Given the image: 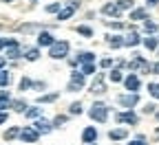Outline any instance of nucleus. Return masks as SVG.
<instances>
[{"instance_id": "obj_28", "label": "nucleus", "mask_w": 159, "mask_h": 145, "mask_svg": "<svg viewBox=\"0 0 159 145\" xmlns=\"http://www.w3.org/2000/svg\"><path fill=\"white\" fill-rule=\"evenodd\" d=\"M18 134H20V130H18V128H9V130L5 132V141H11V139H16Z\"/></svg>"}, {"instance_id": "obj_25", "label": "nucleus", "mask_w": 159, "mask_h": 145, "mask_svg": "<svg viewBox=\"0 0 159 145\" xmlns=\"http://www.w3.org/2000/svg\"><path fill=\"white\" fill-rule=\"evenodd\" d=\"M25 114H27L29 119H35V117L42 114V108H29V110H25Z\"/></svg>"}, {"instance_id": "obj_38", "label": "nucleus", "mask_w": 159, "mask_h": 145, "mask_svg": "<svg viewBox=\"0 0 159 145\" xmlns=\"http://www.w3.org/2000/svg\"><path fill=\"white\" fill-rule=\"evenodd\" d=\"M111 64H113V59H108V57L102 59V68H111Z\"/></svg>"}, {"instance_id": "obj_6", "label": "nucleus", "mask_w": 159, "mask_h": 145, "mask_svg": "<svg viewBox=\"0 0 159 145\" xmlns=\"http://www.w3.org/2000/svg\"><path fill=\"white\" fill-rule=\"evenodd\" d=\"M91 92H93V95H104V92H106L104 75H95V81H93V86H91Z\"/></svg>"}, {"instance_id": "obj_3", "label": "nucleus", "mask_w": 159, "mask_h": 145, "mask_svg": "<svg viewBox=\"0 0 159 145\" xmlns=\"http://www.w3.org/2000/svg\"><path fill=\"white\" fill-rule=\"evenodd\" d=\"M128 68H130V73H135V70H144V73H148L150 70V64L142 57V55H137L133 62H128Z\"/></svg>"}, {"instance_id": "obj_49", "label": "nucleus", "mask_w": 159, "mask_h": 145, "mask_svg": "<svg viewBox=\"0 0 159 145\" xmlns=\"http://www.w3.org/2000/svg\"><path fill=\"white\" fill-rule=\"evenodd\" d=\"M31 2H33V0H31Z\"/></svg>"}, {"instance_id": "obj_9", "label": "nucleus", "mask_w": 159, "mask_h": 145, "mask_svg": "<svg viewBox=\"0 0 159 145\" xmlns=\"http://www.w3.org/2000/svg\"><path fill=\"white\" fill-rule=\"evenodd\" d=\"M124 84H126V88H128L130 92H137V90H139V77H137L135 73H130V75L124 79Z\"/></svg>"}, {"instance_id": "obj_35", "label": "nucleus", "mask_w": 159, "mask_h": 145, "mask_svg": "<svg viewBox=\"0 0 159 145\" xmlns=\"http://www.w3.org/2000/svg\"><path fill=\"white\" fill-rule=\"evenodd\" d=\"M62 123H66V117H55V119H53V126H55V128H60Z\"/></svg>"}, {"instance_id": "obj_47", "label": "nucleus", "mask_w": 159, "mask_h": 145, "mask_svg": "<svg viewBox=\"0 0 159 145\" xmlns=\"http://www.w3.org/2000/svg\"><path fill=\"white\" fill-rule=\"evenodd\" d=\"M2 2H11V0H2Z\"/></svg>"}, {"instance_id": "obj_42", "label": "nucleus", "mask_w": 159, "mask_h": 145, "mask_svg": "<svg viewBox=\"0 0 159 145\" xmlns=\"http://www.w3.org/2000/svg\"><path fill=\"white\" fill-rule=\"evenodd\" d=\"M111 27H113V29H122L124 24H122V22H111Z\"/></svg>"}, {"instance_id": "obj_20", "label": "nucleus", "mask_w": 159, "mask_h": 145, "mask_svg": "<svg viewBox=\"0 0 159 145\" xmlns=\"http://www.w3.org/2000/svg\"><path fill=\"white\" fill-rule=\"evenodd\" d=\"M130 20H146V9H135V11H130Z\"/></svg>"}, {"instance_id": "obj_2", "label": "nucleus", "mask_w": 159, "mask_h": 145, "mask_svg": "<svg viewBox=\"0 0 159 145\" xmlns=\"http://www.w3.org/2000/svg\"><path fill=\"white\" fill-rule=\"evenodd\" d=\"M91 119H95V121H99V123H104L106 121V117H108V108L104 106V103H93V108H91Z\"/></svg>"}, {"instance_id": "obj_39", "label": "nucleus", "mask_w": 159, "mask_h": 145, "mask_svg": "<svg viewBox=\"0 0 159 145\" xmlns=\"http://www.w3.org/2000/svg\"><path fill=\"white\" fill-rule=\"evenodd\" d=\"M150 70H152L155 75H159V64H150Z\"/></svg>"}, {"instance_id": "obj_21", "label": "nucleus", "mask_w": 159, "mask_h": 145, "mask_svg": "<svg viewBox=\"0 0 159 145\" xmlns=\"http://www.w3.org/2000/svg\"><path fill=\"white\" fill-rule=\"evenodd\" d=\"M25 57H27L29 62H35V59L40 57V51H38V49H27V53H25Z\"/></svg>"}, {"instance_id": "obj_17", "label": "nucleus", "mask_w": 159, "mask_h": 145, "mask_svg": "<svg viewBox=\"0 0 159 145\" xmlns=\"http://www.w3.org/2000/svg\"><path fill=\"white\" fill-rule=\"evenodd\" d=\"M133 5H135V0H117V9L119 11H124V9H133Z\"/></svg>"}, {"instance_id": "obj_34", "label": "nucleus", "mask_w": 159, "mask_h": 145, "mask_svg": "<svg viewBox=\"0 0 159 145\" xmlns=\"http://www.w3.org/2000/svg\"><path fill=\"white\" fill-rule=\"evenodd\" d=\"M144 31H146V33H155V31H157V24H155V22H146V24H144Z\"/></svg>"}, {"instance_id": "obj_36", "label": "nucleus", "mask_w": 159, "mask_h": 145, "mask_svg": "<svg viewBox=\"0 0 159 145\" xmlns=\"http://www.w3.org/2000/svg\"><path fill=\"white\" fill-rule=\"evenodd\" d=\"M60 7H62L60 2H53V5H49V7H47V11H49V13H55V11H60Z\"/></svg>"}, {"instance_id": "obj_26", "label": "nucleus", "mask_w": 159, "mask_h": 145, "mask_svg": "<svg viewBox=\"0 0 159 145\" xmlns=\"http://www.w3.org/2000/svg\"><path fill=\"white\" fill-rule=\"evenodd\" d=\"M95 73V62L91 64H82V75H93Z\"/></svg>"}, {"instance_id": "obj_14", "label": "nucleus", "mask_w": 159, "mask_h": 145, "mask_svg": "<svg viewBox=\"0 0 159 145\" xmlns=\"http://www.w3.org/2000/svg\"><path fill=\"white\" fill-rule=\"evenodd\" d=\"M73 11H75V9H73L71 5L64 7V9H60V11H57V20H69V18L73 15Z\"/></svg>"}, {"instance_id": "obj_10", "label": "nucleus", "mask_w": 159, "mask_h": 145, "mask_svg": "<svg viewBox=\"0 0 159 145\" xmlns=\"http://www.w3.org/2000/svg\"><path fill=\"white\" fill-rule=\"evenodd\" d=\"M51 128H53V126H51L49 121L40 119V121H35V128H33V130H35L38 134H49V132H51Z\"/></svg>"}, {"instance_id": "obj_45", "label": "nucleus", "mask_w": 159, "mask_h": 145, "mask_svg": "<svg viewBox=\"0 0 159 145\" xmlns=\"http://www.w3.org/2000/svg\"><path fill=\"white\" fill-rule=\"evenodd\" d=\"M5 64H7V59H5V57H0V70H2V66H5Z\"/></svg>"}, {"instance_id": "obj_19", "label": "nucleus", "mask_w": 159, "mask_h": 145, "mask_svg": "<svg viewBox=\"0 0 159 145\" xmlns=\"http://www.w3.org/2000/svg\"><path fill=\"white\" fill-rule=\"evenodd\" d=\"M124 44H126V46H137V44H139V35H137V33H130V35L124 40Z\"/></svg>"}, {"instance_id": "obj_50", "label": "nucleus", "mask_w": 159, "mask_h": 145, "mask_svg": "<svg viewBox=\"0 0 159 145\" xmlns=\"http://www.w3.org/2000/svg\"><path fill=\"white\" fill-rule=\"evenodd\" d=\"M91 145H93V143H91Z\"/></svg>"}, {"instance_id": "obj_16", "label": "nucleus", "mask_w": 159, "mask_h": 145, "mask_svg": "<svg viewBox=\"0 0 159 145\" xmlns=\"http://www.w3.org/2000/svg\"><path fill=\"white\" fill-rule=\"evenodd\" d=\"M9 106H11L9 92H0V110H5V108H9Z\"/></svg>"}, {"instance_id": "obj_13", "label": "nucleus", "mask_w": 159, "mask_h": 145, "mask_svg": "<svg viewBox=\"0 0 159 145\" xmlns=\"http://www.w3.org/2000/svg\"><path fill=\"white\" fill-rule=\"evenodd\" d=\"M117 121L119 123H137V117L133 112H122V114H117Z\"/></svg>"}, {"instance_id": "obj_18", "label": "nucleus", "mask_w": 159, "mask_h": 145, "mask_svg": "<svg viewBox=\"0 0 159 145\" xmlns=\"http://www.w3.org/2000/svg\"><path fill=\"white\" fill-rule=\"evenodd\" d=\"M108 44H111L113 49H119V46L124 44V40L119 37V35H108Z\"/></svg>"}, {"instance_id": "obj_1", "label": "nucleus", "mask_w": 159, "mask_h": 145, "mask_svg": "<svg viewBox=\"0 0 159 145\" xmlns=\"http://www.w3.org/2000/svg\"><path fill=\"white\" fill-rule=\"evenodd\" d=\"M53 59H62L69 55V42L66 40H62V42H53L51 44V53H49Z\"/></svg>"}, {"instance_id": "obj_7", "label": "nucleus", "mask_w": 159, "mask_h": 145, "mask_svg": "<svg viewBox=\"0 0 159 145\" xmlns=\"http://www.w3.org/2000/svg\"><path fill=\"white\" fill-rule=\"evenodd\" d=\"M38 136H40V134H38L33 128H29V126H27L25 130H20V139H22L25 143H35V141H38Z\"/></svg>"}, {"instance_id": "obj_15", "label": "nucleus", "mask_w": 159, "mask_h": 145, "mask_svg": "<svg viewBox=\"0 0 159 145\" xmlns=\"http://www.w3.org/2000/svg\"><path fill=\"white\" fill-rule=\"evenodd\" d=\"M77 62H84V64H91V62H95V55L93 53H80L77 59H75V64Z\"/></svg>"}, {"instance_id": "obj_12", "label": "nucleus", "mask_w": 159, "mask_h": 145, "mask_svg": "<svg viewBox=\"0 0 159 145\" xmlns=\"http://www.w3.org/2000/svg\"><path fill=\"white\" fill-rule=\"evenodd\" d=\"M128 136V132L126 130H122V128H119V130H111L108 132V139L111 141H122V139H126Z\"/></svg>"}, {"instance_id": "obj_23", "label": "nucleus", "mask_w": 159, "mask_h": 145, "mask_svg": "<svg viewBox=\"0 0 159 145\" xmlns=\"http://www.w3.org/2000/svg\"><path fill=\"white\" fill-rule=\"evenodd\" d=\"M77 33H80V35H84V37H93V29H91V27H84V24H82V27H77Z\"/></svg>"}, {"instance_id": "obj_22", "label": "nucleus", "mask_w": 159, "mask_h": 145, "mask_svg": "<svg viewBox=\"0 0 159 145\" xmlns=\"http://www.w3.org/2000/svg\"><path fill=\"white\" fill-rule=\"evenodd\" d=\"M9 81H11L9 70H0V86H9Z\"/></svg>"}, {"instance_id": "obj_48", "label": "nucleus", "mask_w": 159, "mask_h": 145, "mask_svg": "<svg viewBox=\"0 0 159 145\" xmlns=\"http://www.w3.org/2000/svg\"><path fill=\"white\" fill-rule=\"evenodd\" d=\"M157 119H159V112H157Z\"/></svg>"}, {"instance_id": "obj_24", "label": "nucleus", "mask_w": 159, "mask_h": 145, "mask_svg": "<svg viewBox=\"0 0 159 145\" xmlns=\"http://www.w3.org/2000/svg\"><path fill=\"white\" fill-rule=\"evenodd\" d=\"M57 97H60L57 92H51V95H44V97H40L38 101H40V103H51V101H55Z\"/></svg>"}, {"instance_id": "obj_30", "label": "nucleus", "mask_w": 159, "mask_h": 145, "mask_svg": "<svg viewBox=\"0 0 159 145\" xmlns=\"http://www.w3.org/2000/svg\"><path fill=\"white\" fill-rule=\"evenodd\" d=\"M148 92H150L155 99H159V84H148Z\"/></svg>"}, {"instance_id": "obj_43", "label": "nucleus", "mask_w": 159, "mask_h": 145, "mask_svg": "<svg viewBox=\"0 0 159 145\" xmlns=\"http://www.w3.org/2000/svg\"><path fill=\"white\" fill-rule=\"evenodd\" d=\"M128 145H146V143H144V141H142V139H139V141H130V143H128Z\"/></svg>"}, {"instance_id": "obj_44", "label": "nucleus", "mask_w": 159, "mask_h": 145, "mask_svg": "<svg viewBox=\"0 0 159 145\" xmlns=\"http://www.w3.org/2000/svg\"><path fill=\"white\" fill-rule=\"evenodd\" d=\"M7 121V112H0V123H5Z\"/></svg>"}, {"instance_id": "obj_4", "label": "nucleus", "mask_w": 159, "mask_h": 145, "mask_svg": "<svg viewBox=\"0 0 159 145\" xmlns=\"http://www.w3.org/2000/svg\"><path fill=\"white\" fill-rule=\"evenodd\" d=\"M117 103L119 106H124V108H133L139 103V95L137 92H130V95H119L117 97Z\"/></svg>"}, {"instance_id": "obj_37", "label": "nucleus", "mask_w": 159, "mask_h": 145, "mask_svg": "<svg viewBox=\"0 0 159 145\" xmlns=\"http://www.w3.org/2000/svg\"><path fill=\"white\" fill-rule=\"evenodd\" d=\"M111 79H113V81H122V73H119V70H113V73H111Z\"/></svg>"}, {"instance_id": "obj_11", "label": "nucleus", "mask_w": 159, "mask_h": 145, "mask_svg": "<svg viewBox=\"0 0 159 145\" xmlns=\"http://www.w3.org/2000/svg\"><path fill=\"white\" fill-rule=\"evenodd\" d=\"M53 42H55V40H53V35H51V33H47V31L38 35V44H40V46H51Z\"/></svg>"}, {"instance_id": "obj_5", "label": "nucleus", "mask_w": 159, "mask_h": 145, "mask_svg": "<svg viewBox=\"0 0 159 145\" xmlns=\"http://www.w3.org/2000/svg\"><path fill=\"white\" fill-rule=\"evenodd\" d=\"M84 86V75L82 73H71V81H69V90L71 92H77L80 88Z\"/></svg>"}, {"instance_id": "obj_33", "label": "nucleus", "mask_w": 159, "mask_h": 145, "mask_svg": "<svg viewBox=\"0 0 159 145\" xmlns=\"http://www.w3.org/2000/svg\"><path fill=\"white\" fill-rule=\"evenodd\" d=\"M144 46H146V49H155V46H157V40H155V37H146V40H144Z\"/></svg>"}, {"instance_id": "obj_40", "label": "nucleus", "mask_w": 159, "mask_h": 145, "mask_svg": "<svg viewBox=\"0 0 159 145\" xmlns=\"http://www.w3.org/2000/svg\"><path fill=\"white\" fill-rule=\"evenodd\" d=\"M7 40H9V37H0V49H5V46H7Z\"/></svg>"}, {"instance_id": "obj_41", "label": "nucleus", "mask_w": 159, "mask_h": 145, "mask_svg": "<svg viewBox=\"0 0 159 145\" xmlns=\"http://www.w3.org/2000/svg\"><path fill=\"white\" fill-rule=\"evenodd\" d=\"M144 112H146V114H148V112H155V106H152V103H150V106H146Z\"/></svg>"}, {"instance_id": "obj_32", "label": "nucleus", "mask_w": 159, "mask_h": 145, "mask_svg": "<svg viewBox=\"0 0 159 145\" xmlns=\"http://www.w3.org/2000/svg\"><path fill=\"white\" fill-rule=\"evenodd\" d=\"M69 112H71V114H82V106H80V101H77V103H71Z\"/></svg>"}, {"instance_id": "obj_8", "label": "nucleus", "mask_w": 159, "mask_h": 145, "mask_svg": "<svg viewBox=\"0 0 159 145\" xmlns=\"http://www.w3.org/2000/svg\"><path fill=\"white\" fill-rule=\"evenodd\" d=\"M95 141H97V130H95L93 126H89V128L82 132V143L91 145V143H95Z\"/></svg>"}, {"instance_id": "obj_29", "label": "nucleus", "mask_w": 159, "mask_h": 145, "mask_svg": "<svg viewBox=\"0 0 159 145\" xmlns=\"http://www.w3.org/2000/svg\"><path fill=\"white\" fill-rule=\"evenodd\" d=\"M11 108H13L16 112H25L27 103H25V101H11Z\"/></svg>"}, {"instance_id": "obj_31", "label": "nucleus", "mask_w": 159, "mask_h": 145, "mask_svg": "<svg viewBox=\"0 0 159 145\" xmlns=\"http://www.w3.org/2000/svg\"><path fill=\"white\" fill-rule=\"evenodd\" d=\"M29 88H31V79L22 77V79H20V90H29Z\"/></svg>"}, {"instance_id": "obj_46", "label": "nucleus", "mask_w": 159, "mask_h": 145, "mask_svg": "<svg viewBox=\"0 0 159 145\" xmlns=\"http://www.w3.org/2000/svg\"><path fill=\"white\" fill-rule=\"evenodd\" d=\"M159 2V0H148V5H157Z\"/></svg>"}, {"instance_id": "obj_27", "label": "nucleus", "mask_w": 159, "mask_h": 145, "mask_svg": "<svg viewBox=\"0 0 159 145\" xmlns=\"http://www.w3.org/2000/svg\"><path fill=\"white\" fill-rule=\"evenodd\" d=\"M102 11H104L106 15H117V13H119V9H117L115 5H104V9H102Z\"/></svg>"}]
</instances>
